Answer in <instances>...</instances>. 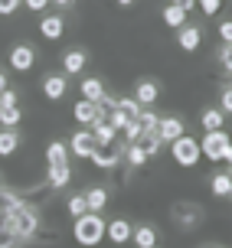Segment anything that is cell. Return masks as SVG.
<instances>
[{
	"mask_svg": "<svg viewBox=\"0 0 232 248\" xmlns=\"http://www.w3.org/2000/svg\"><path fill=\"white\" fill-rule=\"evenodd\" d=\"M7 225H10V232H13V238H17V242H30V238L39 235L43 219H39V209L33 206V202L20 199V202L7 212Z\"/></svg>",
	"mask_w": 232,
	"mask_h": 248,
	"instance_id": "6da1fadb",
	"label": "cell"
},
{
	"mask_svg": "<svg viewBox=\"0 0 232 248\" xmlns=\"http://www.w3.org/2000/svg\"><path fill=\"white\" fill-rule=\"evenodd\" d=\"M105 232H108V225H105V219H101V212H85V216H79L75 225H72V235H75V242H79L82 248L101 245Z\"/></svg>",
	"mask_w": 232,
	"mask_h": 248,
	"instance_id": "7a4b0ae2",
	"label": "cell"
},
{
	"mask_svg": "<svg viewBox=\"0 0 232 248\" xmlns=\"http://www.w3.org/2000/svg\"><path fill=\"white\" fill-rule=\"evenodd\" d=\"M170 154L173 160L180 163V167H196L199 157H203V150H199V140L190 134H180L177 140H170Z\"/></svg>",
	"mask_w": 232,
	"mask_h": 248,
	"instance_id": "3957f363",
	"label": "cell"
},
{
	"mask_svg": "<svg viewBox=\"0 0 232 248\" xmlns=\"http://www.w3.org/2000/svg\"><path fill=\"white\" fill-rule=\"evenodd\" d=\"M88 160L95 163L98 170H115V167H121V160H124V144H121V140L98 144V147L92 150V157H88Z\"/></svg>",
	"mask_w": 232,
	"mask_h": 248,
	"instance_id": "277c9868",
	"label": "cell"
},
{
	"mask_svg": "<svg viewBox=\"0 0 232 248\" xmlns=\"http://www.w3.org/2000/svg\"><path fill=\"white\" fill-rule=\"evenodd\" d=\"M203 206L199 202H193V199H183V202H173L170 206V219L173 225H180V229H193V225L203 222Z\"/></svg>",
	"mask_w": 232,
	"mask_h": 248,
	"instance_id": "5b68a950",
	"label": "cell"
},
{
	"mask_svg": "<svg viewBox=\"0 0 232 248\" xmlns=\"http://www.w3.org/2000/svg\"><path fill=\"white\" fill-rule=\"evenodd\" d=\"M229 144H232V137L219 127V131H206V134H203V140H199V150H203V157H209L213 163H219V160H226V150H229Z\"/></svg>",
	"mask_w": 232,
	"mask_h": 248,
	"instance_id": "8992f818",
	"label": "cell"
},
{
	"mask_svg": "<svg viewBox=\"0 0 232 248\" xmlns=\"http://www.w3.org/2000/svg\"><path fill=\"white\" fill-rule=\"evenodd\" d=\"M7 62H10L13 72H30V69L36 65V49H33V46H26V43H20V46H13V49H10Z\"/></svg>",
	"mask_w": 232,
	"mask_h": 248,
	"instance_id": "52a82bcc",
	"label": "cell"
},
{
	"mask_svg": "<svg viewBox=\"0 0 232 248\" xmlns=\"http://www.w3.org/2000/svg\"><path fill=\"white\" fill-rule=\"evenodd\" d=\"M95 147H98V140H95V134H92V127H88V131H82V127H79V131L69 137V154H75L79 160H82V157L88 160Z\"/></svg>",
	"mask_w": 232,
	"mask_h": 248,
	"instance_id": "ba28073f",
	"label": "cell"
},
{
	"mask_svg": "<svg viewBox=\"0 0 232 248\" xmlns=\"http://www.w3.org/2000/svg\"><path fill=\"white\" fill-rule=\"evenodd\" d=\"M72 118L79 124H92L101 118V108H98V101H88V98H79L72 105Z\"/></svg>",
	"mask_w": 232,
	"mask_h": 248,
	"instance_id": "9c48e42d",
	"label": "cell"
},
{
	"mask_svg": "<svg viewBox=\"0 0 232 248\" xmlns=\"http://www.w3.org/2000/svg\"><path fill=\"white\" fill-rule=\"evenodd\" d=\"M134 98L144 105V108H150V105H157V98H160V85L154 82V78H141L134 85Z\"/></svg>",
	"mask_w": 232,
	"mask_h": 248,
	"instance_id": "30bf717a",
	"label": "cell"
},
{
	"mask_svg": "<svg viewBox=\"0 0 232 248\" xmlns=\"http://www.w3.org/2000/svg\"><path fill=\"white\" fill-rule=\"evenodd\" d=\"M131 232H134V229H131V222H128V219H111L105 235H108L111 245H128V242H131Z\"/></svg>",
	"mask_w": 232,
	"mask_h": 248,
	"instance_id": "8fae6325",
	"label": "cell"
},
{
	"mask_svg": "<svg viewBox=\"0 0 232 248\" xmlns=\"http://www.w3.org/2000/svg\"><path fill=\"white\" fill-rule=\"evenodd\" d=\"M157 134H160V140H177L180 134H186V127H183V121H180V118L164 114V118L157 121Z\"/></svg>",
	"mask_w": 232,
	"mask_h": 248,
	"instance_id": "7c38bea8",
	"label": "cell"
},
{
	"mask_svg": "<svg viewBox=\"0 0 232 248\" xmlns=\"http://www.w3.org/2000/svg\"><path fill=\"white\" fill-rule=\"evenodd\" d=\"M39 33H43V39L56 43V39H62V33H66V20H62V16H43V20H39Z\"/></svg>",
	"mask_w": 232,
	"mask_h": 248,
	"instance_id": "4fadbf2b",
	"label": "cell"
},
{
	"mask_svg": "<svg viewBox=\"0 0 232 248\" xmlns=\"http://www.w3.org/2000/svg\"><path fill=\"white\" fill-rule=\"evenodd\" d=\"M199 36H203V30L199 26H180L177 30V43H180V49H186V52H193V49H199Z\"/></svg>",
	"mask_w": 232,
	"mask_h": 248,
	"instance_id": "5bb4252c",
	"label": "cell"
},
{
	"mask_svg": "<svg viewBox=\"0 0 232 248\" xmlns=\"http://www.w3.org/2000/svg\"><path fill=\"white\" fill-rule=\"evenodd\" d=\"M85 65H88V56L82 49H69L66 56H62V72L66 75H79Z\"/></svg>",
	"mask_w": 232,
	"mask_h": 248,
	"instance_id": "9a60e30c",
	"label": "cell"
},
{
	"mask_svg": "<svg viewBox=\"0 0 232 248\" xmlns=\"http://www.w3.org/2000/svg\"><path fill=\"white\" fill-rule=\"evenodd\" d=\"M46 163H49V167H62V163H69V144H66V140H49Z\"/></svg>",
	"mask_w": 232,
	"mask_h": 248,
	"instance_id": "2e32d148",
	"label": "cell"
},
{
	"mask_svg": "<svg viewBox=\"0 0 232 248\" xmlns=\"http://www.w3.org/2000/svg\"><path fill=\"white\" fill-rule=\"evenodd\" d=\"M69 180H72V170H69V163H62V167H49V173H46L49 189H66V186H69Z\"/></svg>",
	"mask_w": 232,
	"mask_h": 248,
	"instance_id": "e0dca14e",
	"label": "cell"
},
{
	"mask_svg": "<svg viewBox=\"0 0 232 248\" xmlns=\"http://www.w3.org/2000/svg\"><path fill=\"white\" fill-rule=\"evenodd\" d=\"M66 75H46V78H43V95H46V98H52V101H59L62 95H66Z\"/></svg>",
	"mask_w": 232,
	"mask_h": 248,
	"instance_id": "ac0fdd59",
	"label": "cell"
},
{
	"mask_svg": "<svg viewBox=\"0 0 232 248\" xmlns=\"http://www.w3.org/2000/svg\"><path fill=\"white\" fill-rule=\"evenodd\" d=\"M20 150V134L17 127H0V157H10Z\"/></svg>",
	"mask_w": 232,
	"mask_h": 248,
	"instance_id": "d6986e66",
	"label": "cell"
},
{
	"mask_svg": "<svg viewBox=\"0 0 232 248\" xmlns=\"http://www.w3.org/2000/svg\"><path fill=\"white\" fill-rule=\"evenodd\" d=\"M131 242H134V248H157V229L137 225L134 232H131Z\"/></svg>",
	"mask_w": 232,
	"mask_h": 248,
	"instance_id": "ffe728a7",
	"label": "cell"
},
{
	"mask_svg": "<svg viewBox=\"0 0 232 248\" xmlns=\"http://www.w3.org/2000/svg\"><path fill=\"white\" fill-rule=\"evenodd\" d=\"M88 127H92V134H95V140H98V144H108V140H118V131H115V127L108 124V118H105V114H101L98 121H92Z\"/></svg>",
	"mask_w": 232,
	"mask_h": 248,
	"instance_id": "44dd1931",
	"label": "cell"
},
{
	"mask_svg": "<svg viewBox=\"0 0 232 248\" xmlns=\"http://www.w3.org/2000/svg\"><path fill=\"white\" fill-rule=\"evenodd\" d=\"M79 92H82V98H88V101H101L108 88H105V82H101V78H82Z\"/></svg>",
	"mask_w": 232,
	"mask_h": 248,
	"instance_id": "7402d4cb",
	"label": "cell"
},
{
	"mask_svg": "<svg viewBox=\"0 0 232 248\" xmlns=\"http://www.w3.org/2000/svg\"><path fill=\"white\" fill-rule=\"evenodd\" d=\"M124 160H128V167H144L150 157H147V150L141 140H134V144H124Z\"/></svg>",
	"mask_w": 232,
	"mask_h": 248,
	"instance_id": "603a6c76",
	"label": "cell"
},
{
	"mask_svg": "<svg viewBox=\"0 0 232 248\" xmlns=\"http://www.w3.org/2000/svg\"><path fill=\"white\" fill-rule=\"evenodd\" d=\"M85 202H88V212H101L108 206V189L105 186H92L85 193Z\"/></svg>",
	"mask_w": 232,
	"mask_h": 248,
	"instance_id": "cb8c5ba5",
	"label": "cell"
},
{
	"mask_svg": "<svg viewBox=\"0 0 232 248\" xmlns=\"http://www.w3.org/2000/svg\"><path fill=\"white\" fill-rule=\"evenodd\" d=\"M164 23L173 26V30H180V26L186 23V10L180 7V3H170V7H164Z\"/></svg>",
	"mask_w": 232,
	"mask_h": 248,
	"instance_id": "d4e9b609",
	"label": "cell"
},
{
	"mask_svg": "<svg viewBox=\"0 0 232 248\" xmlns=\"http://www.w3.org/2000/svg\"><path fill=\"white\" fill-rule=\"evenodd\" d=\"M222 121H226V114H222V108H206V111L199 114V124L206 127V131H219Z\"/></svg>",
	"mask_w": 232,
	"mask_h": 248,
	"instance_id": "484cf974",
	"label": "cell"
},
{
	"mask_svg": "<svg viewBox=\"0 0 232 248\" xmlns=\"http://www.w3.org/2000/svg\"><path fill=\"white\" fill-rule=\"evenodd\" d=\"M209 189H213L216 196H232V173L229 170H226V173H216L209 180Z\"/></svg>",
	"mask_w": 232,
	"mask_h": 248,
	"instance_id": "4316f807",
	"label": "cell"
},
{
	"mask_svg": "<svg viewBox=\"0 0 232 248\" xmlns=\"http://www.w3.org/2000/svg\"><path fill=\"white\" fill-rule=\"evenodd\" d=\"M20 121H23V111L17 105H3L0 108V127H17Z\"/></svg>",
	"mask_w": 232,
	"mask_h": 248,
	"instance_id": "83f0119b",
	"label": "cell"
},
{
	"mask_svg": "<svg viewBox=\"0 0 232 248\" xmlns=\"http://www.w3.org/2000/svg\"><path fill=\"white\" fill-rule=\"evenodd\" d=\"M115 108H121V111L128 114V118H137V114L144 111V105H141V101H137L134 95H131V98H115Z\"/></svg>",
	"mask_w": 232,
	"mask_h": 248,
	"instance_id": "f1b7e54d",
	"label": "cell"
},
{
	"mask_svg": "<svg viewBox=\"0 0 232 248\" xmlns=\"http://www.w3.org/2000/svg\"><path fill=\"white\" fill-rule=\"evenodd\" d=\"M157 121H160V114H154L150 108H144V111L137 114V124H141L144 134H154V131H157Z\"/></svg>",
	"mask_w": 232,
	"mask_h": 248,
	"instance_id": "f546056e",
	"label": "cell"
},
{
	"mask_svg": "<svg viewBox=\"0 0 232 248\" xmlns=\"http://www.w3.org/2000/svg\"><path fill=\"white\" fill-rule=\"evenodd\" d=\"M85 212H88L85 193H75V196H69V216H72V219H79V216H85Z\"/></svg>",
	"mask_w": 232,
	"mask_h": 248,
	"instance_id": "4dcf8cb0",
	"label": "cell"
},
{
	"mask_svg": "<svg viewBox=\"0 0 232 248\" xmlns=\"http://www.w3.org/2000/svg\"><path fill=\"white\" fill-rule=\"evenodd\" d=\"M105 118H108V124H111V127H115V131H124L128 124L134 121V118H128V114H124L121 108H111V111L105 114Z\"/></svg>",
	"mask_w": 232,
	"mask_h": 248,
	"instance_id": "1f68e13d",
	"label": "cell"
},
{
	"mask_svg": "<svg viewBox=\"0 0 232 248\" xmlns=\"http://www.w3.org/2000/svg\"><path fill=\"white\" fill-rule=\"evenodd\" d=\"M141 134H144V131H141V124H137V118L131 124H128V127H124V140H128V144H134V140H141Z\"/></svg>",
	"mask_w": 232,
	"mask_h": 248,
	"instance_id": "d6a6232c",
	"label": "cell"
},
{
	"mask_svg": "<svg viewBox=\"0 0 232 248\" xmlns=\"http://www.w3.org/2000/svg\"><path fill=\"white\" fill-rule=\"evenodd\" d=\"M219 108H222V114H232V85H226L219 92Z\"/></svg>",
	"mask_w": 232,
	"mask_h": 248,
	"instance_id": "836d02e7",
	"label": "cell"
},
{
	"mask_svg": "<svg viewBox=\"0 0 232 248\" xmlns=\"http://www.w3.org/2000/svg\"><path fill=\"white\" fill-rule=\"evenodd\" d=\"M23 7V0H0V16H10Z\"/></svg>",
	"mask_w": 232,
	"mask_h": 248,
	"instance_id": "e575fe53",
	"label": "cell"
},
{
	"mask_svg": "<svg viewBox=\"0 0 232 248\" xmlns=\"http://www.w3.org/2000/svg\"><path fill=\"white\" fill-rule=\"evenodd\" d=\"M196 3H199V10L206 13V16L219 13V7H222V0H196Z\"/></svg>",
	"mask_w": 232,
	"mask_h": 248,
	"instance_id": "d590c367",
	"label": "cell"
},
{
	"mask_svg": "<svg viewBox=\"0 0 232 248\" xmlns=\"http://www.w3.org/2000/svg\"><path fill=\"white\" fill-rule=\"evenodd\" d=\"M219 62H222V69H226V72H232V43H226V46H222Z\"/></svg>",
	"mask_w": 232,
	"mask_h": 248,
	"instance_id": "8d00e7d4",
	"label": "cell"
},
{
	"mask_svg": "<svg viewBox=\"0 0 232 248\" xmlns=\"http://www.w3.org/2000/svg\"><path fill=\"white\" fill-rule=\"evenodd\" d=\"M23 7L36 13V10H46V7H49V0H23Z\"/></svg>",
	"mask_w": 232,
	"mask_h": 248,
	"instance_id": "74e56055",
	"label": "cell"
},
{
	"mask_svg": "<svg viewBox=\"0 0 232 248\" xmlns=\"http://www.w3.org/2000/svg\"><path fill=\"white\" fill-rule=\"evenodd\" d=\"M219 36H222V43H232V20H226L219 26Z\"/></svg>",
	"mask_w": 232,
	"mask_h": 248,
	"instance_id": "f35d334b",
	"label": "cell"
},
{
	"mask_svg": "<svg viewBox=\"0 0 232 248\" xmlns=\"http://www.w3.org/2000/svg\"><path fill=\"white\" fill-rule=\"evenodd\" d=\"M49 3H56V7H72L75 0H49Z\"/></svg>",
	"mask_w": 232,
	"mask_h": 248,
	"instance_id": "ab89813d",
	"label": "cell"
},
{
	"mask_svg": "<svg viewBox=\"0 0 232 248\" xmlns=\"http://www.w3.org/2000/svg\"><path fill=\"white\" fill-rule=\"evenodd\" d=\"M3 88H10V85H7V75L0 72V92H3Z\"/></svg>",
	"mask_w": 232,
	"mask_h": 248,
	"instance_id": "60d3db41",
	"label": "cell"
},
{
	"mask_svg": "<svg viewBox=\"0 0 232 248\" xmlns=\"http://www.w3.org/2000/svg\"><path fill=\"white\" fill-rule=\"evenodd\" d=\"M118 3H121V7H131V3H134V0H118Z\"/></svg>",
	"mask_w": 232,
	"mask_h": 248,
	"instance_id": "b9f144b4",
	"label": "cell"
},
{
	"mask_svg": "<svg viewBox=\"0 0 232 248\" xmlns=\"http://www.w3.org/2000/svg\"><path fill=\"white\" fill-rule=\"evenodd\" d=\"M0 189H3V183H0Z\"/></svg>",
	"mask_w": 232,
	"mask_h": 248,
	"instance_id": "7bdbcfd3",
	"label": "cell"
}]
</instances>
